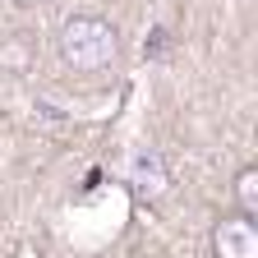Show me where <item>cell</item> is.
<instances>
[{
    "label": "cell",
    "mask_w": 258,
    "mask_h": 258,
    "mask_svg": "<svg viewBox=\"0 0 258 258\" xmlns=\"http://www.w3.org/2000/svg\"><path fill=\"white\" fill-rule=\"evenodd\" d=\"M212 258H258V221L249 212H231L212 226Z\"/></svg>",
    "instance_id": "obj_2"
},
{
    "label": "cell",
    "mask_w": 258,
    "mask_h": 258,
    "mask_svg": "<svg viewBox=\"0 0 258 258\" xmlns=\"http://www.w3.org/2000/svg\"><path fill=\"white\" fill-rule=\"evenodd\" d=\"M14 5H23V10H32V5H46V0H14Z\"/></svg>",
    "instance_id": "obj_4"
},
{
    "label": "cell",
    "mask_w": 258,
    "mask_h": 258,
    "mask_svg": "<svg viewBox=\"0 0 258 258\" xmlns=\"http://www.w3.org/2000/svg\"><path fill=\"white\" fill-rule=\"evenodd\" d=\"M235 203H240V212H258V166H244L240 175H235Z\"/></svg>",
    "instance_id": "obj_3"
},
{
    "label": "cell",
    "mask_w": 258,
    "mask_h": 258,
    "mask_svg": "<svg viewBox=\"0 0 258 258\" xmlns=\"http://www.w3.org/2000/svg\"><path fill=\"white\" fill-rule=\"evenodd\" d=\"M55 55H60L64 70H74V74H102L120 55V32L102 14H74L60 28V37H55Z\"/></svg>",
    "instance_id": "obj_1"
}]
</instances>
